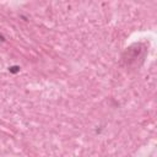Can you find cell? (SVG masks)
Masks as SVG:
<instances>
[{"instance_id": "1", "label": "cell", "mask_w": 157, "mask_h": 157, "mask_svg": "<svg viewBox=\"0 0 157 157\" xmlns=\"http://www.w3.org/2000/svg\"><path fill=\"white\" fill-rule=\"evenodd\" d=\"M9 71L13 72V74H16V72L20 71V66H16V65H15V66H10V68H9Z\"/></svg>"}, {"instance_id": "2", "label": "cell", "mask_w": 157, "mask_h": 157, "mask_svg": "<svg viewBox=\"0 0 157 157\" xmlns=\"http://www.w3.org/2000/svg\"><path fill=\"white\" fill-rule=\"evenodd\" d=\"M0 41H5V38L3 37V35H0Z\"/></svg>"}]
</instances>
